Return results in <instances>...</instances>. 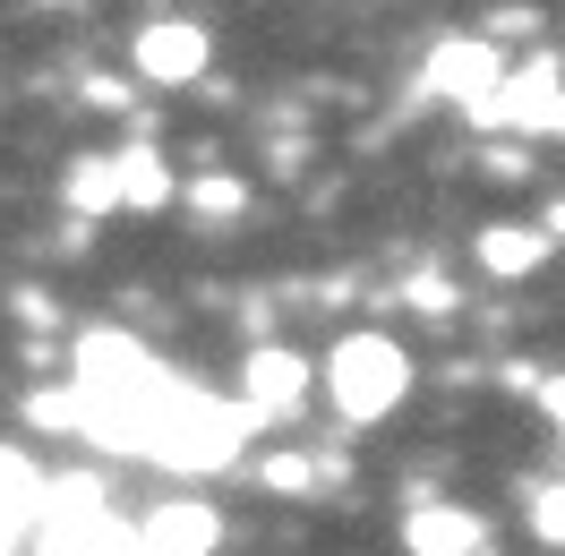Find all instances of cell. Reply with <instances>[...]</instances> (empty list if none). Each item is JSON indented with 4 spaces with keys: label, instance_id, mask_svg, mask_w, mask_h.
I'll return each instance as SVG.
<instances>
[{
    "label": "cell",
    "instance_id": "obj_12",
    "mask_svg": "<svg viewBox=\"0 0 565 556\" xmlns=\"http://www.w3.org/2000/svg\"><path fill=\"white\" fill-rule=\"evenodd\" d=\"M471 257H480V275H497V282H523L540 257H548V240L531 232V223H489L480 240H471Z\"/></svg>",
    "mask_w": 565,
    "mask_h": 556
},
{
    "label": "cell",
    "instance_id": "obj_20",
    "mask_svg": "<svg viewBox=\"0 0 565 556\" xmlns=\"http://www.w3.org/2000/svg\"><path fill=\"white\" fill-rule=\"evenodd\" d=\"M86 104H95V111H138V104H129V86H120V77H86Z\"/></svg>",
    "mask_w": 565,
    "mask_h": 556
},
{
    "label": "cell",
    "instance_id": "obj_3",
    "mask_svg": "<svg viewBox=\"0 0 565 556\" xmlns=\"http://www.w3.org/2000/svg\"><path fill=\"white\" fill-rule=\"evenodd\" d=\"M326 394H334V411L352 428H369V419H386L412 394V360H403L394 334H343L326 351Z\"/></svg>",
    "mask_w": 565,
    "mask_h": 556
},
{
    "label": "cell",
    "instance_id": "obj_25",
    "mask_svg": "<svg viewBox=\"0 0 565 556\" xmlns=\"http://www.w3.org/2000/svg\"><path fill=\"white\" fill-rule=\"evenodd\" d=\"M43 9H61V0H43Z\"/></svg>",
    "mask_w": 565,
    "mask_h": 556
},
{
    "label": "cell",
    "instance_id": "obj_18",
    "mask_svg": "<svg viewBox=\"0 0 565 556\" xmlns=\"http://www.w3.org/2000/svg\"><path fill=\"white\" fill-rule=\"evenodd\" d=\"M266 488H291V496H300V488H318V462H309V453H275V462H266Z\"/></svg>",
    "mask_w": 565,
    "mask_h": 556
},
{
    "label": "cell",
    "instance_id": "obj_2",
    "mask_svg": "<svg viewBox=\"0 0 565 556\" xmlns=\"http://www.w3.org/2000/svg\"><path fill=\"white\" fill-rule=\"evenodd\" d=\"M248 428L257 419L241 411V403H214L206 385H163L154 394V411H146V437L138 453L146 462H163V471H223V462H241Z\"/></svg>",
    "mask_w": 565,
    "mask_h": 556
},
{
    "label": "cell",
    "instance_id": "obj_11",
    "mask_svg": "<svg viewBox=\"0 0 565 556\" xmlns=\"http://www.w3.org/2000/svg\"><path fill=\"white\" fill-rule=\"evenodd\" d=\"M43 496H52V480L18 446H0V548H18L26 531H43Z\"/></svg>",
    "mask_w": 565,
    "mask_h": 556
},
{
    "label": "cell",
    "instance_id": "obj_17",
    "mask_svg": "<svg viewBox=\"0 0 565 556\" xmlns=\"http://www.w3.org/2000/svg\"><path fill=\"white\" fill-rule=\"evenodd\" d=\"M26 419H35V428H77V394L70 385H43L35 403H26Z\"/></svg>",
    "mask_w": 565,
    "mask_h": 556
},
{
    "label": "cell",
    "instance_id": "obj_24",
    "mask_svg": "<svg viewBox=\"0 0 565 556\" xmlns=\"http://www.w3.org/2000/svg\"><path fill=\"white\" fill-rule=\"evenodd\" d=\"M548 138H565V95H557V111H548Z\"/></svg>",
    "mask_w": 565,
    "mask_h": 556
},
{
    "label": "cell",
    "instance_id": "obj_14",
    "mask_svg": "<svg viewBox=\"0 0 565 556\" xmlns=\"http://www.w3.org/2000/svg\"><path fill=\"white\" fill-rule=\"evenodd\" d=\"M70 206L86 214V223L120 206V154H77L70 163Z\"/></svg>",
    "mask_w": 565,
    "mask_h": 556
},
{
    "label": "cell",
    "instance_id": "obj_19",
    "mask_svg": "<svg viewBox=\"0 0 565 556\" xmlns=\"http://www.w3.org/2000/svg\"><path fill=\"white\" fill-rule=\"evenodd\" d=\"M403 300H420V317H446V309H455V282H446V275H412V282H403Z\"/></svg>",
    "mask_w": 565,
    "mask_h": 556
},
{
    "label": "cell",
    "instance_id": "obj_26",
    "mask_svg": "<svg viewBox=\"0 0 565 556\" xmlns=\"http://www.w3.org/2000/svg\"><path fill=\"white\" fill-rule=\"evenodd\" d=\"M0 556H18V548H0Z\"/></svg>",
    "mask_w": 565,
    "mask_h": 556
},
{
    "label": "cell",
    "instance_id": "obj_23",
    "mask_svg": "<svg viewBox=\"0 0 565 556\" xmlns=\"http://www.w3.org/2000/svg\"><path fill=\"white\" fill-rule=\"evenodd\" d=\"M548 419H557V428H565V385H548Z\"/></svg>",
    "mask_w": 565,
    "mask_h": 556
},
{
    "label": "cell",
    "instance_id": "obj_4",
    "mask_svg": "<svg viewBox=\"0 0 565 556\" xmlns=\"http://www.w3.org/2000/svg\"><path fill=\"white\" fill-rule=\"evenodd\" d=\"M557 95H565V70H557V52H540V61H523L514 77H497V95H489V104H471V120L497 129V138H548Z\"/></svg>",
    "mask_w": 565,
    "mask_h": 556
},
{
    "label": "cell",
    "instance_id": "obj_16",
    "mask_svg": "<svg viewBox=\"0 0 565 556\" xmlns=\"http://www.w3.org/2000/svg\"><path fill=\"white\" fill-rule=\"evenodd\" d=\"M531 539H540V548H565V480L531 496Z\"/></svg>",
    "mask_w": 565,
    "mask_h": 556
},
{
    "label": "cell",
    "instance_id": "obj_15",
    "mask_svg": "<svg viewBox=\"0 0 565 556\" xmlns=\"http://www.w3.org/2000/svg\"><path fill=\"white\" fill-rule=\"evenodd\" d=\"M180 197H189V214H198V223H241V214H248V180H241V172H198Z\"/></svg>",
    "mask_w": 565,
    "mask_h": 556
},
{
    "label": "cell",
    "instance_id": "obj_8",
    "mask_svg": "<svg viewBox=\"0 0 565 556\" xmlns=\"http://www.w3.org/2000/svg\"><path fill=\"white\" fill-rule=\"evenodd\" d=\"M35 556H138V522L104 514H43V548Z\"/></svg>",
    "mask_w": 565,
    "mask_h": 556
},
{
    "label": "cell",
    "instance_id": "obj_1",
    "mask_svg": "<svg viewBox=\"0 0 565 556\" xmlns=\"http://www.w3.org/2000/svg\"><path fill=\"white\" fill-rule=\"evenodd\" d=\"M172 385V368L138 343V334H120V325H95L86 343L70 351V394H77V428L111 453H138L146 437V411H154V394Z\"/></svg>",
    "mask_w": 565,
    "mask_h": 556
},
{
    "label": "cell",
    "instance_id": "obj_22",
    "mask_svg": "<svg viewBox=\"0 0 565 556\" xmlns=\"http://www.w3.org/2000/svg\"><path fill=\"white\" fill-rule=\"evenodd\" d=\"M9 309L26 317V325H52V317H61V309H52V300H43V291H18V300H9Z\"/></svg>",
    "mask_w": 565,
    "mask_h": 556
},
{
    "label": "cell",
    "instance_id": "obj_21",
    "mask_svg": "<svg viewBox=\"0 0 565 556\" xmlns=\"http://www.w3.org/2000/svg\"><path fill=\"white\" fill-rule=\"evenodd\" d=\"M489 180H523V146H489Z\"/></svg>",
    "mask_w": 565,
    "mask_h": 556
},
{
    "label": "cell",
    "instance_id": "obj_7",
    "mask_svg": "<svg viewBox=\"0 0 565 556\" xmlns=\"http://www.w3.org/2000/svg\"><path fill=\"white\" fill-rule=\"evenodd\" d=\"M300 403H309V360L282 351V343H257L241 360V411L248 419H291Z\"/></svg>",
    "mask_w": 565,
    "mask_h": 556
},
{
    "label": "cell",
    "instance_id": "obj_5",
    "mask_svg": "<svg viewBox=\"0 0 565 556\" xmlns=\"http://www.w3.org/2000/svg\"><path fill=\"white\" fill-rule=\"evenodd\" d=\"M497 77H505V61H497V43L480 35V26H471V35H437V43H428L420 86L471 111V104H489V95H497Z\"/></svg>",
    "mask_w": 565,
    "mask_h": 556
},
{
    "label": "cell",
    "instance_id": "obj_9",
    "mask_svg": "<svg viewBox=\"0 0 565 556\" xmlns=\"http://www.w3.org/2000/svg\"><path fill=\"white\" fill-rule=\"evenodd\" d=\"M403 548L412 556H480L489 548V522L471 505H412L403 514Z\"/></svg>",
    "mask_w": 565,
    "mask_h": 556
},
{
    "label": "cell",
    "instance_id": "obj_13",
    "mask_svg": "<svg viewBox=\"0 0 565 556\" xmlns=\"http://www.w3.org/2000/svg\"><path fill=\"white\" fill-rule=\"evenodd\" d=\"M172 197H180L172 163H163L154 146H129V154H120V206H138V214H163Z\"/></svg>",
    "mask_w": 565,
    "mask_h": 556
},
{
    "label": "cell",
    "instance_id": "obj_10",
    "mask_svg": "<svg viewBox=\"0 0 565 556\" xmlns=\"http://www.w3.org/2000/svg\"><path fill=\"white\" fill-rule=\"evenodd\" d=\"M214 539H223L214 505H154L138 522V556H214Z\"/></svg>",
    "mask_w": 565,
    "mask_h": 556
},
{
    "label": "cell",
    "instance_id": "obj_6",
    "mask_svg": "<svg viewBox=\"0 0 565 556\" xmlns=\"http://www.w3.org/2000/svg\"><path fill=\"white\" fill-rule=\"evenodd\" d=\"M206 61H214V35L189 18H154L129 35V70L154 77V86H189V77H206Z\"/></svg>",
    "mask_w": 565,
    "mask_h": 556
}]
</instances>
